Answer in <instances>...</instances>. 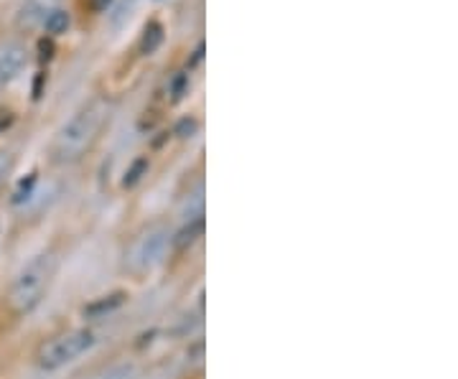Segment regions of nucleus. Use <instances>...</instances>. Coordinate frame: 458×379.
Here are the masks:
<instances>
[{"mask_svg":"<svg viewBox=\"0 0 458 379\" xmlns=\"http://www.w3.org/2000/svg\"><path fill=\"white\" fill-rule=\"evenodd\" d=\"M105 117H107V99H95L87 107H82L62 131L56 132V138L51 143V158L56 164L77 161L98 138L99 128L105 125Z\"/></svg>","mask_w":458,"mask_h":379,"instance_id":"obj_1","label":"nucleus"},{"mask_svg":"<svg viewBox=\"0 0 458 379\" xmlns=\"http://www.w3.org/2000/svg\"><path fill=\"white\" fill-rule=\"evenodd\" d=\"M54 270H56V257H54V255H49V252L36 255L31 263H26V267L18 273L16 281L11 285L8 306H11L18 316L31 314L33 308L41 303L44 293L49 291Z\"/></svg>","mask_w":458,"mask_h":379,"instance_id":"obj_2","label":"nucleus"},{"mask_svg":"<svg viewBox=\"0 0 458 379\" xmlns=\"http://www.w3.org/2000/svg\"><path fill=\"white\" fill-rule=\"evenodd\" d=\"M98 344V333L92 329H74L66 331L62 336L47 341L44 347L38 349L36 354V364L44 369V372H56L66 364L77 362L82 354H87L89 349Z\"/></svg>","mask_w":458,"mask_h":379,"instance_id":"obj_3","label":"nucleus"},{"mask_svg":"<svg viewBox=\"0 0 458 379\" xmlns=\"http://www.w3.org/2000/svg\"><path fill=\"white\" fill-rule=\"evenodd\" d=\"M171 245V234L161 227L148 230L131 249V267L135 273H146L158 263H164L165 252Z\"/></svg>","mask_w":458,"mask_h":379,"instance_id":"obj_4","label":"nucleus"},{"mask_svg":"<svg viewBox=\"0 0 458 379\" xmlns=\"http://www.w3.org/2000/svg\"><path fill=\"white\" fill-rule=\"evenodd\" d=\"M62 0H26L18 11V26L21 29H36L38 23H44L49 13L59 8Z\"/></svg>","mask_w":458,"mask_h":379,"instance_id":"obj_5","label":"nucleus"},{"mask_svg":"<svg viewBox=\"0 0 458 379\" xmlns=\"http://www.w3.org/2000/svg\"><path fill=\"white\" fill-rule=\"evenodd\" d=\"M26 66V49L23 46H11L0 56V92H5L11 84L16 82Z\"/></svg>","mask_w":458,"mask_h":379,"instance_id":"obj_6","label":"nucleus"},{"mask_svg":"<svg viewBox=\"0 0 458 379\" xmlns=\"http://www.w3.org/2000/svg\"><path fill=\"white\" fill-rule=\"evenodd\" d=\"M161 41H164V26L158 21H150L140 38V54H153L161 46Z\"/></svg>","mask_w":458,"mask_h":379,"instance_id":"obj_7","label":"nucleus"},{"mask_svg":"<svg viewBox=\"0 0 458 379\" xmlns=\"http://www.w3.org/2000/svg\"><path fill=\"white\" fill-rule=\"evenodd\" d=\"M44 29H47L49 36H62V33H66V29H69V13L56 8V11L49 13V18L44 21Z\"/></svg>","mask_w":458,"mask_h":379,"instance_id":"obj_8","label":"nucleus"},{"mask_svg":"<svg viewBox=\"0 0 458 379\" xmlns=\"http://www.w3.org/2000/svg\"><path fill=\"white\" fill-rule=\"evenodd\" d=\"M123 300H125V293H114V296L105 298V300H99V303H95V306H89L84 314H89V316L110 314V311H114L117 306H123Z\"/></svg>","mask_w":458,"mask_h":379,"instance_id":"obj_9","label":"nucleus"},{"mask_svg":"<svg viewBox=\"0 0 458 379\" xmlns=\"http://www.w3.org/2000/svg\"><path fill=\"white\" fill-rule=\"evenodd\" d=\"M99 379H135V366L132 364H120V366H113L105 377Z\"/></svg>","mask_w":458,"mask_h":379,"instance_id":"obj_10","label":"nucleus"},{"mask_svg":"<svg viewBox=\"0 0 458 379\" xmlns=\"http://www.w3.org/2000/svg\"><path fill=\"white\" fill-rule=\"evenodd\" d=\"M132 8H135V0H123V3H120V8L114 11V23H120L123 18L131 16Z\"/></svg>","mask_w":458,"mask_h":379,"instance_id":"obj_11","label":"nucleus"},{"mask_svg":"<svg viewBox=\"0 0 458 379\" xmlns=\"http://www.w3.org/2000/svg\"><path fill=\"white\" fill-rule=\"evenodd\" d=\"M186 82H189V80H186V74H181V77H176V80H174V89H171V92H174V99L183 97Z\"/></svg>","mask_w":458,"mask_h":379,"instance_id":"obj_12","label":"nucleus"},{"mask_svg":"<svg viewBox=\"0 0 458 379\" xmlns=\"http://www.w3.org/2000/svg\"><path fill=\"white\" fill-rule=\"evenodd\" d=\"M143 168H146V161H138V164H135V168H132V171H131V179H125V183H135V181H138V173H140Z\"/></svg>","mask_w":458,"mask_h":379,"instance_id":"obj_13","label":"nucleus"},{"mask_svg":"<svg viewBox=\"0 0 458 379\" xmlns=\"http://www.w3.org/2000/svg\"><path fill=\"white\" fill-rule=\"evenodd\" d=\"M0 131H3V128H8V125H11V122H13V115H11V113H0Z\"/></svg>","mask_w":458,"mask_h":379,"instance_id":"obj_14","label":"nucleus"},{"mask_svg":"<svg viewBox=\"0 0 458 379\" xmlns=\"http://www.w3.org/2000/svg\"><path fill=\"white\" fill-rule=\"evenodd\" d=\"M110 5V0H92V11H105Z\"/></svg>","mask_w":458,"mask_h":379,"instance_id":"obj_15","label":"nucleus"}]
</instances>
